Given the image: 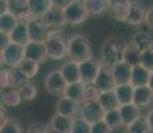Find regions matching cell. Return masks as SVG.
Instances as JSON below:
<instances>
[{"label": "cell", "instance_id": "cell-1", "mask_svg": "<svg viewBox=\"0 0 153 133\" xmlns=\"http://www.w3.org/2000/svg\"><path fill=\"white\" fill-rule=\"evenodd\" d=\"M92 56V48L88 37L84 35H73L68 39V57L73 61H81L87 60Z\"/></svg>", "mask_w": 153, "mask_h": 133}, {"label": "cell", "instance_id": "cell-2", "mask_svg": "<svg viewBox=\"0 0 153 133\" xmlns=\"http://www.w3.org/2000/svg\"><path fill=\"white\" fill-rule=\"evenodd\" d=\"M44 44L49 59L64 60L65 57H68V40L64 39V36L57 29H52Z\"/></svg>", "mask_w": 153, "mask_h": 133}, {"label": "cell", "instance_id": "cell-3", "mask_svg": "<svg viewBox=\"0 0 153 133\" xmlns=\"http://www.w3.org/2000/svg\"><path fill=\"white\" fill-rule=\"evenodd\" d=\"M65 23L69 25H80L91 16L85 7L84 0H72L63 8Z\"/></svg>", "mask_w": 153, "mask_h": 133}, {"label": "cell", "instance_id": "cell-4", "mask_svg": "<svg viewBox=\"0 0 153 133\" xmlns=\"http://www.w3.org/2000/svg\"><path fill=\"white\" fill-rule=\"evenodd\" d=\"M0 59H1L3 65H5L8 68H17L22 64V61L25 59L24 45L11 41L7 47L1 48Z\"/></svg>", "mask_w": 153, "mask_h": 133}, {"label": "cell", "instance_id": "cell-5", "mask_svg": "<svg viewBox=\"0 0 153 133\" xmlns=\"http://www.w3.org/2000/svg\"><path fill=\"white\" fill-rule=\"evenodd\" d=\"M125 45L121 40L112 37L108 39L102 45V61L109 65L119 63L123 60V52H124Z\"/></svg>", "mask_w": 153, "mask_h": 133}, {"label": "cell", "instance_id": "cell-6", "mask_svg": "<svg viewBox=\"0 0 153 133\" xmlns=\"http://www.w3.org/2000/svg\"><path fill=\"white\" fill-rule=\"evenodd\" d=\"M27 79L22 75L17 68H3L0 71V84H1V89H10V88H15L19 89Z\"/></svg>", "mask_w": 153, "mask_h": 133}, {"label": "cell", "instance_id": "cell-7", "mask_svg": "<svg viewBox=\"0 0 153 133\" xmlns=\"http://www.w3.org/2000/svg\"><path fill=\"white\" fill-rule=\"evenodd\" d=\"M68 82L65 81L63 73L60 69H55L51 71L48 75L44 79V88L49 94H53V96H59V94H63L65 91V87Z\"/></svg>", "mask_w": 153, "mask_h": 133}, {"label": "cell", "instance_id": "cell-8", "mask_svg": "<svg viewBox=\"0 0 153 133\" xmlns=\"http://www.w3.org/2000/svg\"><path fill=\"white\" fill-rule=\"evenodd\" d=\"M80 67V75H81V81L85 84H95L97 75L101 68V61H99L95 57H88L87 60L79 63Z\"/></svg>", "mask_w": 153, "mask_h": 133}, {"label": "cell", "instance_id": "cell-9", "mask_svg": "<svg viewBox=\"0 0 153 133\" xmlns=\"http://www.w3.org/2000/svg\"><path fill=\"white\" fill-rule=\"evenodd\" d=\"M95 85L100 89V92H108V91H113L116 88V81H114L113 72H112V65L101 61V68H100Z\"/></svg>", "mask_w": 153, "mask_h": 133}, {"label": "cell", "instance_id": "cell-10", "mask_svg": "<svg viewBox=\"0 0 153 133\" xmlns=\"http://www.w3.org/2000/svg\"><path fill=\"white\" fill-rule=\"evenodd\" d=\"M24 53H25V59L33 60L39 64L44 63L47 60V57H48L45 44L42 43V41L29 40L24 45Z\"/></svg>", "mask_w": 153, "mask_h": 133}, {"label": "cell", "instance_id": "cell-11", "mask_svg": "<svg viewBox=\"0 0 153 133\" xmlns=\"http://www.w3.org/2000/svg\"><path fill=\"white\" fill-rule=\"evenodd\" d=\"M28 31L31 40L45 43V40L48 39L52 29L43 22L42 17H35L31 23H28Z\"/></svg>", "mask_w": 153, "mask_h": 133}, {"label": "cell", "instance_id": "cell-12", "mask_svg": "<svg viewBox=\"0 0 153 133\" xmlns=\"http://www.w3.org/2000/svg\"><path fill=\"white\" fill-rule=\"evenodd\" d=\"M80 109H81L80 103L75 101V100L69 99L67 96H61L56 103V113L64 114V116L72 117V119L80 116Z\"/></svg>", "mask_w": 153, "mask_h": 133}, {"label": "cell", "instance_id": "cell-13", "mask_svg": "<svg viewBox=\"0 0 153 133\" xmlns=\"http://www.w3.org/2000/svg\"><path fill=\"white\" fill-rule=\"evenodd\" d=\"M104 112L105 111L101 108V105H100L99 101H84V103H81L80 116L91 124L101 120L102 116H104Z\"/></svg>", "mask_w": 153, "mask_h": 133}, {"label": "cell", "instance_id": "cell-14", "mask_svg": "<svg viewBox=\"0 0 153 133\" xmlns=\"http://www.w3.org/2000/svg\"><path fill=\"white\" fill-rule=\"evenodd\" d=\"M42 19L51 29H57V31L67 24L63 8H59V7H51L42 16Z\"/></svg>", "mask_w": 153, "mask_h": 133}, {"label": "cell", "instance_id": "cell-15", "mask_svg": "<svg viewBox=\"0 0 153 133\" xmlns=\"http://www.w3.org/2000/svg\"><path fill=\"white\" fill-rule=\"evenodd\" d=\"M145 15H146V11L141 3L132 1L131 5H129L128 13H126L125 23H128L131 25H141L145 22Z\"/></svg>", "mask_w": 153, "mask_h": 133}, {"label": "cell", "instance_id": "cell-16", "mask_svg": "<svg viewBox=\"0 0 153 133\" xmlns=\"http://www.w3.org/2000/svg\"><path fill=\"white\" fill-rule=\"evenodd\" d=\"M112 72H113V77L116 81V85L121 84H131L132 77V67L124 61H119V63L112 65Z\"/></svg>", "mask_w": 153, "mask_h": 133}, {"label": "cell", "instance_id": "cell-17", "mask_svg": "<svg viewBox=\"0 0 153 133\" xmlns=\"http://www.w3.org/2000/svg\"><path fill=\"white\" fill-rule=\"evenodd\" d=\"M119 108H120V113H121V119H123V124H124V128L131 126L137 119L141 117V108L139 105L134 104V103L120 105Z\"/></svg>", "mask_w": 153, "mask_h": 133}, {"label": "cell", "instance_id": "cell-18", "mask_svg": "<svg viewBox=\"0 0 153 133\" xmlns=\"http://www.w3.org/2000/svg\"><path fill=\"white\" fill-rule=\"evenodd\" d=\"M60 71L63 73L65 81L68 82H76V81H81V75H80V67H79L77 61L73 60H67L63 65L60 67Z\"/></svg>", "mask_w": 153, "mask_h": 133}, {"label": "cell", "instance_id": "cell-19", "mask_svg": "<svg viewBox=\"0 0 153 133\" xmlns=\"http://www.w3.org/2000/svg\"><path fill=\"white\" fill-rule=\"evenodd\" d=\"M19 17L16 13H13L10 10H1L0 13V32L4 33H11L19 24Z\"/></svg>", "mask_w": 153, "mask_h": 133}, {"label": "cell", "instance_id": "cell-20", "mask_svg": "<svg viewBox=\"0 0 153 133\" xmlns=\"http://www.w3.org/2000/svg\"><path fill=\"white\" fill-rule=\"evenodd\" d=\"M151 72L148 68L144 65H134L132 67V77H131V84L133 87H143V85L149 84V77H151Z\"/></svg>", "mask_w": 153, "mask_h": 133}, {"label": "cell", "instance_id": "cell-21", "mask_svg": "<svg viewBox=\"0 0 153 133\" xmlns=\"http://www.w3.org/2000/svg\"><path fill=\"white\" fill-rule=\"evenodd\" d=\"M153 101V91L149 85H143V87H134L133 94V103L139 105L140 108L148 106Z\"/></svg>", "mask_w": 153, "mask_h": 133}, {"label": "cell", "instance_id": "cell-22", "mask_svg": "<svg viewBox=\"0 0 153 133\" xmlns=\"http://www.w3.org/2000/svg\"><path fill=\"white\" fill-rule=\"evenodd\" d=\"M123 61L129 64L131 67L139 65L141 63V51L139 47H136L133 43L125 44L124 52H123Z\"/></svg>", "mask_w": 153, "mask_h": 133}, {"label": "cell", "instance_id": "cell-23", "mask_svg": "<svg viewBox=\"0 0 153 133\" xmlns=\"http://www.w3.org/2000/svg\"><path fill=\"white\" fill-rule=\"evenodd\" d=\"M84 89H85V82L83 81L69 82V84H67L63 96H67L81 104L84 101Z\"/></svg>", "mask_w": 153, "mask_h": 133}, {"label": "cell", "instance_id": "cell-24", "mask_svg": "<svg viewBox=\"0 0 153 133\" xmlns=\"http://www.w3.org/2000/svg\"><path fill=\"white\" fill-rule=\"evenodd\" d=\"M114 93L117 96L120 105L131 104L133 103V94H134V87L132 84H121L116 85L114 88Z\"/></svg>", "mask_w": 153, "mask_h": 133}, {"label": "cell", "instance_id": "cell-25", "mask_svg": "<svg viewBox=\"0 0 153 133\" xmlns=\"http://www.w3.org/2000/svg\"><path fill=\"white\" fill-rule=\"evenodd\" d=\"M49 124L60 133H71V131H72L73 119L72 117H68V116H64V114L55 113V116L52 117V120L49 121Z\"/></svg>", "mask_w": 153, "mask_h": 133}, {"label": "cell", "instance_id": "cell-26", "mask_svg": "<svg viewBox=\"0 0 153 133\" xmlns=\"http://www.w3.org/2000/svg\"><path fill=\"white\" fill-rule=\"evenodd\" d=\"M22 96H20L19 89L10 88V89H1V105L8 106V108H13V106H19L22 103Z\"/></svg>", "mask_w": 153, "mask_h": 133}, {"label": "cell", "instance_id": "cell-27", "mask_svg": "<svg viewBox=\"0 0 153 133\" xmlns=\"http://www.w3.org/2000/svg\"><path fill=\"white\" fill-rule=\"evenodd\" d=\"M10 35V39L12 43H17L22 44V45H25L29 40V31H28V24L25 23H19L17 27L13 29Z\"/></svg>", "mask_w": 153, "mask_h": 133}, {"label": "cell", "instance_id": "cell-28", "mask_svg": "<svg viewBox=\"0 0 153 133\" xmlns=\"http://www.w3.org/2000/svg\"><path fill=\"white\" fill-rule=\"evenodd\" d=\"M102 120L108 124V126L112 131H117V129L123 128L124 124H123V119H121V113H120V108H114V109H109V111L104 112V116Z\"/></svg>", "mask_w": 153, "mask_h": 133}, {"label": "cell", "instance_id": "cell-29", "mask_svg": "<svg viewBox=\"0 0 153 133\" xmlns=\"http://www.w3.org/2000/svg\"><path fill=\"white\" fill-rule=\"evenodd\" d=\"M91 16H101L109 10L108 0H84Z\"/></svg>", "mask_w": 153, "mask_h": 133}, {"label": "cell", "instance_id": "cell-30", "mask_svg": "<svg viewBox=\"0 0 153 133\" xmlns=\"http://www.w3.org/2000/svg\"><path fill=\"white\" fill-rule=\"evenodd\" d=\"M17 69L22 72V75L27 80H31L39 73L40 64L33 60H29V59H24V60L22 61V64L17 67Z\"/></svg>", "mask_w": 153, "mask_h": 133}, {"label": "cell", "instance_id": "cell-31", "mask_svg": "<svg viewBox=\"0 0 153 133\" xmlns=\"http://www.w3.org/2000/svg\"><path fill=\"white\" fill-rule=\"evenodd\" d=\"M97 101L100 103L101 108L104 111H109V109H114V108H119L120 103L117 100V96L113 91H108V92H101L100 93V97Z\"/></svg>", "mask_w": 153, "mask_h": 133}, {"label": "cell", "instance_id": "cell-32", "mask_svg": "<svg viewBox=\"0 0 153 133\" xmlns=\"http://www.w3.org/2000/svg\"><path fill=\"white\" fill-rule=\"evenodd\" d=\"M131 43H133L136 47H139L140 51H145V49L153 48V37L148 32H136L132 36Z\"/></svg>", "mask_w": 153, "mask_h": 133}, {"label": "cell", "instance_id": "cell-33", "mask_svg": "<svg viewBox=\"0 0 153 133\" xmlns=\"http://www.w3.org/2000/svg\"><path fill=\"white\" fill-rule=\"evenodd\" d=\"M1 1L4 3L5 10L12 11L16 15L28 10L29 4H31V0H1Z\"/></svg>", "mask_w": 153, "mask_h": 133}, {"label": "cell", "instance_id": "cell-34", "mask_svg": "<svg viewBox=\"0 0 153 133\" xmlns=\"http://www.w3.org/2000/svg\"><path fill=\"white\" fill-rule=\"evenodd\" d=\"M19 92H20V96L24 101H32L37 97V88L33 82H31L29 80L24 82L22 87L19 88Z\"/></svg>", "mask_w": 153, "mask_h": 133}, {"label": "cell", "instance_id": "cell-35", "mask_svg": "<svg viewBox=\"0 0 153 133\" xmlns=\"http://www.w3.org/2000/svg\"><path fill=\"white\" fill-rule=\"evenodd\" d=\"M51 7V0H31V4H29V8L36 17H42Z\"/></svg>", "mask_w": 153, "mask_h": 133}, {"label": "cell", "instance_id": "cell-36", "mask_svg": "<svg viewBox=\"0 0 153 133\" xmlns=\"http://www.w3.org/2000/svg\"><path fill=\"white\" fill-rule=\"evenodd\" d=\"M128 133H151V128H149L148 120L145 116H141L132 124L131 126L126 128Z\"/></svg>", "mask_w": 153, "mask_h": 133}, {"label": "cell", "instance_id": "cell-37", "mask_svg": "<svg viewBox=\"0 0 153 133\" xmlns=\"http://www.w3.org/2000/svg\"><path fill=\"white\" fill-rule=\"evenodd\" d=\"M0 133H23V129L19 121L10 117L0 124Z\"/></svg>", "mask_w": 153, "mask_h": 133}, {"label": "cell", "instance_id": "cell-38", "mask_svg": "<svg viewBox=\"0 0 153 133\" xmlns=\"http://www.w3.org/2000/svg\"><path fill=\"white\" fill-rule=\"evenodd\" d=\"M91 125L92 124L88 123L85 119H83L81 116H77L73 119L71 133H91Z\"/></svg>", "mask_w": 153, "mask_h": 133}, {"label": "cell", "instance_id": "cell-39", "mask_svg": "<svg viewBox=\"0 0 153 133\" xmlns=\"http://www.w3.org/2000/svg\"><path fill=\"white\" fill-rule=\"evenodd\" d=\"M100 93L101 92H100V89L95 84H85L84 101H97L99 97H100Z\"/></svg>", "mask_w": 153, "mask_h": 133}, {"label": "cell", "instance_id": "cell-40", "mask_svg": "<svg viewBox=\"0 0 153 133\" xmlns=\"http://www.w3.org/2000/svg\"><path fill=\"white\" fill-rule=\"evenodd\" d=\"M141 65L148 68L149 71H153V48L145 49L141 52Z\"/></svg>", "mask_w": 153, "mask_h": 133}, {"label": "cell", "instance_id": "cell-41", "mask_svg": "<svg viewBox=\"0 0 153 133\" xmlns=\"http://www.w3.org/2000/svg\"><path fill=\"white\" fill-rule=\"evenodd\" d=\"M113 131L108 126V124L104 120H99L91 125V133H112Z\"/></svg>", "mask_w": 153, "mask_h": 133}, {"label": "cell", "instance_id": "cell-42", "mask_svg": "<svg viewBox=\"0 0 153 133\" xmlns=\"http://www.w3.org/2000/svg\"><path fill=\"white\" fill-rule=\"evenodd\" d=\"M17 17H19V22L20 23H25V24H28V23H31L36 16H35V13L31 11V8H28V10H25V11H23V12L17 13Z\"/></svg>", "mask_w": 153, "mask_h": 133}, {"label": "cell", "instance_id": "cell-43", "mask_svg": "<svg viewBox=\"0 0 153 133\" xmlns=\"http://www.w3.org/2000/svg\"><path fill=\"white\" fill-rule=\"evenodd\" d=\"M25 133H45V125H43L40 123L31 124L27 128V132Z\"/></svg>", "mask_w": 153, "mask_h": 133}, {"label": "cell", "instance_id": "cell-44", "mask_svg": "<svg viewBox=\"0 0 153 133\" xmlns=\"http://www.w3.org/2000/svg\"><path fill=\"white\" fill-rule=\"evenodd\" d=\"M145 23L148 24L151 28H153V5L149 7L146 10V15H145Z\"/></svg>", "mask_w": 153, "mask_h": 133}, {"label": "cell", "instance_id": "cell-45", "mask_svg": "<svg viewBox=\"0 0 153 133\" xmlns=\"http://www.w3.org/2000/svg\"><path fill=\"white\" fill-rule=\"evenodd\" d=\"M71 1H72V0H51V4H52V7L64 8L67 4H69Z\"/></svg>", "mask_w": 153, "mask_h": 133}, {"label": "cell", "instance_id": "cell-46", "mask_svg": "<svg viewBox=\"0 0 153 133\" xmlns=\"http://www.w3.org/2000/svg\"><path fill=\"white\" fill-rule=\"evenodd\" d=\"M146 120H148V124H149V128H151V132H153V108L151 111H148L146 113Z\"/></svg>", "mask_w": 153, "mask_h": 133}, {"label": "cell", "instance_id": "cell-47", "mask_svg": "<svg viewBox=\"0 0 153 133\" xmlns=\"http://www.w3.org/2000/svg\"><path fill=\"white\" fill-rule=\"evenodd\" d=\"M45 133H60V132L56 131L51 124H48V125H45Z\"/></svg>", "mask_w": 153, "mask_h": 133}, {"label": "cell", "instance_id": "cell-48", "mask_svg": "<svg viewBox=\"0 0 153 133\" xmlns=\"http://www.w3.org/2000/svg\"><path fill=\"white\" fill-rule=\"evenodd\" d=\"M148 85L152 88V91H153V71L151 72V77H149V84Z\"/></svg>", "mask_w": 153, "mask_h": 133}]
</instances>
